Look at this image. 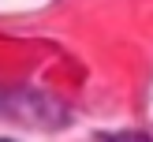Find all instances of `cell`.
Segmentation results:
<instances>
[{"mask_svg": "<svg viewBox=\"0 0 153 142\" xmlns=\"http://www.w3.org/2000/svg\"><path fill=\"white\" fill-rule=\"evenodd\" d=\"M0 142H4V138H0Z\"/></svg>", "mask_w": 153, "mask_h": 142, "instance_id": "1", "label": "cell"}]
</instances>
